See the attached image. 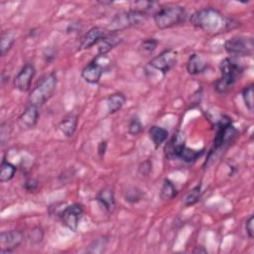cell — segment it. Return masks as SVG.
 I'll return each mask as SVG.
<instances>
[{"label":"cell","instance_id":"cell-5","mask_svg":"<svg viewBox=\"0 0 254 254\" xmlns=\"http://www.w3.org/2000/svg\"><path fill=\"white\" fill-rule=\"evenodd\" d=\"M146 18L147 14L136 9L121 12L114 16V18L108 25L107 30L109 31V33H116L118 31L140 25L146 21Z\"/></svg>","mask_w":254,"mask_h":254},{"label":"cell","instance_id":"cell-12","mask_svg":"<svg viewBox=\"0 0 254 254\" xmlns=\"http://www.w3.org/2000/svg\"><path fill=\"white\" fill-rule=\"evenodd\" d=\"M36 69L32 64H26L14 77V87L21 92L28 91L35 76Z\"/></svg>","mask_w":254,"mask_h":254},{"label":"cell","instance_id":"cell-7","mask_svg":"<svg viewBox=\"0 0 254 254\" xmlns=\"http://www.w3.org/2000/svg\"><path fill=\"white\" fill-rule=\"evenodd\" d=\"M224 50L229 55L249 56L254 50L253 39L250 37H234L226 41Z\"/></svg>","mask_w":254,"mask_h":254},{"label":"cell","instance_id":"cell-19","mask_svg":"<svg viewBox=\"0 0 254 254\" xmlns=\"http://www.w3.org/2000/svg\"><path fill=\"white\" fill-rule=\"evenodd\" d=\"M97 201L105 208L106 211L110 212L115 208V198L114 192L111 189L105 188L103 189L96 197Z\"/></svg>","mask_w":254,"mask_h":254},{"label":"cell","instance_id":"cell-4","mask_svg":"<svg viewBox=\"0 0 254 254\" xmlns=\"http://www.w3.org/2000/svg\"><path fill=\"white\" fill-rule=\"evenodd\" d=\"M57 74L52 72L46 75L30 92L29 102L35 106L45 104L54 94L57 87Z\"/></svg>","mask_w":254,"mask_h":254},{"label":"cell","instance_id":"cell-27","mask_svg":"<svg viewBox=\"0 0 254 254\" xmlns=\"http://www.w3.org/2000/svg\"><path fill=\"white\" fill-rule=\"evenodd\" d=\"M253 94H254V88L253 84H249L245 86L242 90V99L244 101L245 106L249 111L253 110L254 106V100H253Z\"/></svg>","mask_w":254,"mask_h":254},{"label":"cell","instance_id":"cell-25","mask_svg":"<svg viewBox=\"0 0 254 254\" xmlns=\"http://www.w3.org/2000/svg\"><path fill=\"white\" fill-rule=\"evenodd\" d=\"M202 153H203V150H193L185 146L180 152L178 158H181L185 162L191 163V162H194L197 158H199Z\"/></svg>","mask_w":254,"mask_h":254},{"label":"cell","instance_id":"cell-34","mask_svg":"<svg viewBox=\"0 0 254 254\" xmlns=\"http://www.w3.org/2000/svg\"><path fill=\"white\" fill-rule=\"evenodd\" d=\"M24 187L27 190H30V191L35 190L38 188V182L35 179H29L25 182Z\"/></svg>","mask_w":254,"mask_h":254},{"label":"cell","instance_id":"cell-13","mask_svg":"<svg viewBox=\"0 0 254 254\" xmlns=\"http://www.w3.org/2000/svg\"><path fill=\"white\" fill-rule=\"evenodd\" d=\"M186 138L183 132H176L170 141L165 146V154L169 159H175L179 157L180 152L186 146Z\"/></svg>","mask_w":254,"mask_h":254},{"label":"cell","instance_id":"cell-31","mask_svg":"<svg viewBox=\"0 0 254 254\" xmlns=\"http://www.w3.org/2000/svg\"><path fill=\"white\" fill-rule=\"evenodd\" d=\"M43 237H44V232L42 230V228L40 227H36V228H33L30 233H29V239L32 243H40L42 240H43Z\"/></svg>","mask_w":254,"mask_h":254},{"label":"cell","instance_id":"cell-3","mask_svg":"<svg viewBox=\"0 0 254 254\" xmlns=\"http://www.w3.org/2000/svg\"><path fill=\"white\" fill-rule=\"evenodd\" d=\"M186 9L180 5H167L154 13V22L159 29H168L185 21Z\"/></svg>","mask_w":254,"mask_h":254},{"label":"cell","instance_id":"cell-14","mask_svg":"<svg viewBox=\"0 0 254 254\" xmlns=\"http://www.w3.org/2000/svg\"><path fill=\"white\" fill-rule=\"evenodd\" d=\"M106 36V32L101 27H93L82 37L78 50H86L98 44L104 37Z\"/></svg>","mask_w":254,"mask_h":254},{"label":"cell","instance_id":"cell-20","mask_svg":"<svg viewBox=\"0 0 254 254\" xmlns=\"http://www.w3.org/2000/svg\"><path fill=\"white\" fill-rule=\"evenodd\" d=\"M126 101V97L122 93H113L107 97L106 100V105H107V110L109 114L115 113L119 109L122 108Z\"/></svg>","mask_w":254,"mask_h":254},{"label":"cell","instance_id":"cell-33","mask_svg":"<svg viewBox=\"0 0 254 254\" xmlns=\"http://www.w3.org/2000/svg\"><path fill=\"white\" fill-rule=\"evenodd\" d=\"M253 222H254V216L251 215V216L247 219V221H246V223H245V229H246V232H247V234H248V236H249L250 238H253V237H254Z\"/></svg>","mask_w":254,"mask_h":254},{"label":"cell","instance_id":"cell-2","mask_svg":"<svg viewBox=\"0 0 254 254\" xmlns=\"http://www.w3.org/2000/svg\"><path fill=\"white\" fill-rule=\"evenodd\" d=\"M219 68L221 76L215 81L214 88L218 93H226L242 73V66L234 60L226 58L221 62Z\"/></svg>","mask_w":254,"mask_h":254},{"label":"cell","instance_id":"cell-10","mask_svg":"<svg viewBox=\"0 0 254 254\" xmlns=\"http://www.w3.org/2000/svg\"><path fill=\"white\" fill-rule=\"evenodd\" d=\"M24 240V234L19 230H8L0 233V252L1 254L10 253Z\"/></svg>","mask_w":254,"mask_h":254},{"label":"cell","instance_id":"cell-18","mask_svg":"<svg viewBox=\"0 0 254 254\" xmlns=\"http://www.w3.org/2000/svg\"><path fill=\"white\" fill-rule=\"evenodd\" d=\"M121 43V38L117 36L115 33H110L109 35H106L98 44V56H104L106 53H108L110 50H112L114 47L119 45Z\"/></svg>","mask_w":254,"mask_h":254},{"label":"cell","instance_id":"cell-26","mask_svg":"<svg viewBox=\"0 0 254 254\" xmlns=\"http://www.w3.org/2000/svg\"><path fill=\"white\" fill-rule=\"evenodd\" d=\"M200 195H201V187L200 185H197L195 186L194 188H192L187 194L186 196L184 197V204L186 206H190V205H193L194 203H196L199 198H200Z\"/></svg>","mask_w":254,"mask_h":254},{"label":"cell","instance_id":"cell-29","mask_svg":"<svg viewBox=\"0 0 254 254\" xmlns=\"http://www.w3.org/2000/svg\"><path fill=\"white\" fill-rule=\"evenodd\" d=\"M157 45L158 41L156 39H146L141 43L140 50L142 51V53L149 55L157 48Z\"/></svg>","mask_w":254,"mask_h":254},{"label":"cell","instance_id":"cell-21","mask_svg":"<svg viewBox=\"0 0 254 254\" xmlns=\"http://www.w3.org/2000/svg\"><path fill=\"white\" fill-rule=\"evenodd\" d=\"M149 136L150 139L152 140L154 146L156 148H158L162 143H164L168 136H169V132L160 126H152L149 130Z\"/></svg>","mask_w":254,"mask_h":254},{"label":"cell","instance_id":"cell-1","mask_svg":"<svg viewBox=\"0 0 254 254\" xmlns=\"http://www.w3.org/2000/svg\"><path fill=\"white\" fill-rule=\"evenodd\" d=\"M190 22L194 27L213 34L221 33L228 28V21L224 18L222 13L211 7L195 11L191 14Z\"/></svg>","mask_w":254,"mask_h":254},{"label":"cell","instance_id":"cell-36","mask_svg":"<svg viewBox=\"0 0 254 254\" xmlns=\"http://www.w3.org/2000/svg\"><path fill=\"white\" fill-rule=\"evenodd\" d=\"M194 253H196V252H198V253H206V250L205 249H201V248H198V246L196 247V249L193 251Z\"/></svg>","mask_w":254,"mask_h":254},{"label":"cell","instance_id":"cell-11","mask_svg":"<svg viewBox=\"0 0 254 254\" xmlns=\"http://www.w3.org/2000/svg\"><path fill=\"white\" fill-rule=\"evenodd\" d=\"M177 62V54L173 50H167L162 52L159 56L152 59L149 64L155 69L167 73L176 64Z\"/></svg>","mask_w":254,"mask_h":254},{"label":"cell","instance_id":"cell-35","mask_svg":"<svg viewBox=\"0 0 254 254\" xmlns=\"http://www.w3.org/2000/svg\"><path fill=\"white\" fill-rule=\"evenodd\" d=\"M106 148H107V142L106 141H101L99 144H98V155L100 158H102L105 154V151H106Z\"/></svg>","mask_w":254,"mask_h":254},{"label":"cell","instance_id":"cell-24","mask_svg":"<svg viewBox=\"0 0 254 254\" xmlns=\"http://www.w3.org/2000/svg\"><path fill=\"white\" fill-rule=\"evenodd\" d=\"M177 194H178V190H177L175 185L173 184V182L170 181L169 179H165L162 189H161V191H160L161 198L163 200H171Z\"/></svg>","mask_w":254,"mask_h":254},{"label":"cell","instance_id":"cell-17","mask_svg":"<svg viewBox=\"0 0 254 254\" xmlns=\"http://www.w3.org/2000/svg\"><path fill=\"white\" fill-rule=\"evenodd\" d=\"M77 123V116L74 114H68L61 120L59 124V129L65 137H71L76 130Z\"/></svg>","mask_w":254,"mask_h":254},{"label":"cell","instance_id":"cell-8","mask_svg":"<svg viewBox=\"0 0 254 254\" xmlns=\"http://www.w3.org/2000/svg\"><path fill=\"white\" fill-rule=\"evenodd\" d=\"M82 215L83 207L79 203H72L67 205L61 212L63 223L71 231H76Z\"/></svg>","mask_w":254,"mask_h":254},{"label":"cell","instance_id":"cell-22","mask_svg":"<svg viewBox=\"0 0 254 254\" xmlns=\"http://www.w3.org/2000/svg\"><path fill=\"white\" fill-rule=\"evenodd\" d=\"M15 41H16V35L13 31H5L2 33L1 40H0L1 56H5L10 51Z\"/></svg>","mask_w":254,"mask_h":254},{"label":"cell","instance_id":"cell-23","mask_svg":"<svg viewBox=\"0 0 254 254\" xmlns=\"http://www.w3.org/2000/svg\"><path fill=\"white\" fill-rule=\"evenodd\" d=\"M16 167L10 162L3 160L0 167V182L6 183L11 181L16 174Z\"/></svg>","mask_w":254,"mask_h":254},{"label":"cell","instance_id":"cell-32","mask_svg":"<svg viewBox=\"0 0 254 254\" xmlns=\"http://www.w3.org/2000/svg\"><path fill=\"white\" fill-rule=\"evenodd\" d=\"M10 131H11V128H10V126L7 123H2L1 124L0 135H1V142H2V144H4L5 140L8 139V137L10 135Z\"/></svg>","mask_w":254,"mask_h":254},{"label":"cell","instance_id":"cell-16","mask_svg":"<svg viewBox=\"0 0 254 254\" xmlns=\"http://www.w3.org/2000/svg\"><path fill=\"white\" fill-rule=\"evenodd\" d=\"M39 119V110L38 106L30 104L26 109L22 112V114L19 117L20 123L27 127V128H32L34 127Z\"/></svg>","mask_w":254,"mask_h":254},{"label":"cell","instance_id":"cell-30","mask_svg":"<svg viewBox=\"0 0 254 254\" xmlns=\"http://www.w3.org/2000/svg\"><path fill=\"white\" fill-rule=\"evenodd\" d=\"M142 130V124L141 121L138 117H133L130 122H129V126H128V132L133 135L136 136L138 135Z\"/></svg>","mask_w":254,"mask_h":254},{"label":"cell","instance_id":"cell-15","mask_svg":"<svg viewBox=\"0 0 254 254\" xmlns=\"http://www.w3.org/2000/svg\"><path fill=\"white\" fill-rule=\"evenodd\" d=\"M206 67L207 63L205 59L198 54H192L187 62V70L190 74H198L204 71Z\"/></svg>","mask_w":254,"mask_h":254},{"label":"cell","instance_id":"cell-6","mask_svg":"<svg viewBox=\"0 0 254 254\" xmlns=\"http://www.w3.org/2000/svg\"><path fill=\"white\" fill-rule=\"evenodd\" d=\"M238 135V130L231 124L229 117L224 116L218 123L217 132L214 138V149H219L231 143Z\"/></svg>","mask_w":254,"mask_h":254},{"label":"cell","instance_id":"cell-9","mask_svg":"<svg viewBox=\"0 0 254 254\" xmlns=\"http://www.w3.org/2000/svg\"><path fill=\"white\" fill-rule=\"evenodd\" d=\"M105 59V56H98L91 63L85 65L81 70V77L88 83L98 82L104 70L105 64H103V61Z\"/></svg>","mask_w":254,"mask_h":254},{"label":"cell","instance_id":"cell-28","mask_svg":"<svg viewBox=\"0 0 254 254\" xmlns=\"http://www.w3.org/2000/svg\"><path fill=\"white\" fill-rule=\"evenodd\" d=\"M124 197H125L126 201L131 202V203H135V202L139 201L142 198V191L139 189L132 187V188H129L125 190Z\"/></svg>","mask_w":254,"mask_h":254}]
</instances>
